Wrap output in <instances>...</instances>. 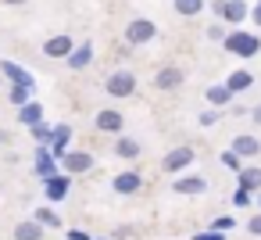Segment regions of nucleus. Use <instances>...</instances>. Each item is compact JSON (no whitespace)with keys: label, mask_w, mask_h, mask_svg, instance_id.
<instances>
[{"label":"nucleus","mask_w":261,"mask_h":240,"mask_svg":"<svg viewBox=\"0 0 261 240\" xmlns=\"http://www.w3.org/2000/svg\"><path fill=\"white\" fill-rule=\"evenodd\" d=\"M36 176H40V179L58 176V158L50 154V147H47V143H40V147H36Z\"/></svg>","instance_id":"9d476101"},{"label":"nucleus","mask_w":261,"mask_h":240,"mask_svg":"<svg viewBox=\"0 0 261 240\" xmlns=\"http://www.w3.org/2000/svg\"><path fill=\"white\" fill-rule=\"evenodd\" d=\"M204 36L215 40V43H222V40H225V26H222V22H211V26L204 29Z\"/></svg>","instance_id":"cd10ccee"},{"label":"nucleus","mask_w":261,"mask_h":240,"mask_svg":"<svg viewBox=\"0 0 261 240\" xmlns=\"http://www.w3.org/2000/svg\"><path fill=\"white\" fill-rule=\"evenodd\" d=\"M257 208H261V194H257Z\"/></svg>","instance_id":"a19ab883"},{"label":"nucleus","mask_w":261,"mask_h":240,"mask_svg":"<svg viewBox=\"0 0 261 240\" xmlns=\"http://www.w3.org/2000/svg\"><path fill=\"white\" fill-rule=\"evenodd\" d=\"M250 15H254V22H257V26H261V0H257V8H254V11H250Z\"/></svg>","instance_id":"58836bf2"},{"label":"nucleus","mask_w":261,"mask_h":240,"mask_svg":"<svg viewBox=\"0 0 261 240\" xmlns=\"http://www.w3.org/2000/svg\"><path fill=\"white\" fill-rule=\"evenodd\" d=\"M18 122H22V126H36V122H43V104L25 101V104L18 108Z\"/></svg>","instance_id":"aec40b11"},{"label":"nucleus","mask_w":261,"mask_h":240,"mask_svg":"<svg viewBox=\"0 0 261 240\" xmlns=\"http://www.w3.org/2000/svg\"><path fill=\"white\" fill-rule=\"evenodd\" d=\"M225 86H229L232 93H243V90L254 86V76H250V72H232V76L225 79Z\"/></svg>","instance_id":"b1692460"},{"label":"nucleus","mask_w":261,"mask_h":240,"mask_svg":"<svg viewBox=\"0 0 261 240\" xmlns=\"http://www.w3.org/2000/svg\"><path fill=\"white\" fill-rule=\"evenodd\" d=\"M140 151H143V147H140L133 136H118V140H115V154H118V158H125V161H136V158H140Z\"/></svg>","instance_id":"412c9836"},{"label":"nucleus","mask_w":261,"mask_h":240,"mask_svg":"<svg viewBox=\"0 0 261 240\" xmlns=\"http://www.w3.org/2000/svg\"><path fill=\"white\" fill-rule=\"evenodd\" d=\"M72 47H75L72 36H68V33H58V36H50V40L43 43V54H47V58H68Z\"/></svg>","instance_id":"4468645a"},{"label":"nucleus","mask_w":261,"mask_h":240,"mask_svg":"<svg viewBox=\"0 0 261 240\" xmlns=\"http://www.w3.org/2000/svg\"><path fill=\"white\" fill-rule=\"evenodd\" d=\"M58 161H61V169H65L68 176H83V172L93 169V154H90V151H65Z\"/></svg>","instance_id":"39448f33"},{"label":"nucleus","mask_w":261,"mask_h":240,"mask_svg":"<svg viewBox=\"0 0 261 240\" xmlns=\"http://www.w3.org/2000/svg\"><path fill=\"white\" fill-rule=\"evenodd\" d=\"M172 190H175V194H186V197H197V194L207 190V179H204V176H179V179L172 183Z\"/></svg>","instance_id":"ddd939ff"},{"label":"nucleus","mask_w":261,"mask_h":240,"mask_svg":"<svg viewBox=\"0 0 261 240\" xmlns=\"http://www.w3.org/2000/svg\"><path fill=\"white\" fill-rule=\"evenodd\" d=\"M172 8H175L182 18H193V15L204 11V0H172Z\"/></svg>","instance_id":"393cba45"},{"label":"nucleus","mask_w":261,"mask_h":240,"mask_svg":"<svg viewBox=\"0 0 261 240\" xmlns=\"http://www.w3.org/2000/svg\"><path fill=\"white\" fill-rule=\"evenodd\" d=\"M193 240H225V236H222V233H218V229H211V233H197V236H193Z\"/></svg>","instance_id":"f704fd0d"},{"label":"nucleus","mask_w":261,"mask_h":240,"mask_svg":"<svg viewBox=\"0 0 261 240\" xmlns=\"http://www.w3.org/2000/svg\"><path fill=\"white\" fill-rule=\"evenodd\" d=\"M90 61H93V43H79V47H72L68 58H65V65H68L72 72H83Z\"/></svg>","instance_id":"f8f14e48"},{"label":"nucleus","mask_w":261,"mask_h":240,"mask_svg":"<svg viewBox=\"0 0 261 240\" xmlns=\"http://www.w3.org/2000/svg\"><path fill=\"white\" fill-rule=\"evenodd\" d=\"M4 8H22V4H29V0H0Z\"/></svg>","instance_id":"c9c22d12"},{"label":"nucleus","mask_w":261,"mask_h":240,"mask_svg":"<svg viewBox=\"0 0 261 240\" xmlns=\"http://www.w3.org/2000/svg\"><path fill=\"white\" fill-rule=\"evenodd\" d=\"M93 126H97L100 133H122V129H125V115L115 111V108H104V111H97Z\"/></svg>","instance_id":"423d86ee"},{"label":"nucleus","mask_w":261,"mask_h":240,"mask_svg":"<svg viewBox=\"0 0 261 240\" xmlns=\"http://www.w3.org/2000/svg\"><path fill=\"white\" fill-rule=\"evenodd\" d=\"M4 143H11V133H8V129H0V147H4Z\"/></svg>","instance_id":"4c0bfd02"},{"label":"nucleus","mask_w":261,"mask_h":240,"mask_svg":"<svg viewBox=\"0 0 261 240\" xmlns=\"http://www.w3.org/2000/svg\"><path fill=\"white\" fill-rule=\"evenodd\" d=\"M190 161H193V147H172V151L161 158V169H165V172H182Z\"/></svg>","instance_id":"0eeeda50"},{"label":"nucleus","mask_w":261,"mask_h":240,"mask_svg":"<svg viewBox=\"0 0 261 240\" xmlns=\"http://www.w3.org/2000/svg\"><path fill=\"white\" fill-rule=\"evenodd\" d=\"M222 165H225V169H232V172H240V154H236V151L229 147V151L222 154Z\"/></svg>","instance_id":"c756f323"},{"label":"nucleus","mask_w":261,"mask_h":240,"mask_svg":"<svg viewBox=\"0 0 261 240\" xmlns=\"http://www.w3.org/2000/svg\"><path fill=\"white\" fill-rule=\"evenodd\" d=\"M232 204H236V208H247V204H250V190L236 186V194H232Z\"/></svg>","instance_id":"7c9ffc66"},{"label":"nucleus","mask_w":261,"mask_h":240,"mask_svg":"<svg viewBox=\"0 0 261 240\" xmlns=\"http://www.w3.org/2000/svg\"><path fill=\"white\" fill-rule=\"evenodd\" d=\"M0 76L4 79H11V83H25V86H36V79L22 68V65H15V61H0Z\"/></svg>","instance_id":"f3484780"},{"label":"nucleus","mask_w":261,"mask_h":240,"mask_svg":"<svg viewBox=\"0 0 261 240\" xmlns=\"http://www.w3.org/2000/svg\"><path fill=\"white\" fill-rule=\"evenodd\" d=\"M104 90H108L111 97L125 101V97H133V93H136V76H133L129 68H118V72H111V76L104 79Z\"/></svg>","instance_id":"7ed1b4c3"},{"label":"nucleus","mask_w":261,"mask_h":240,"mask_svg":"<svg viewBox=\"0 0 261 240\" xmlns=\"http://www.w3.org/2000/svg\"><path fill=\"white\" fill-rule=\"evenodd\" d=\"M247 233H250V236H261V211L247 219Z\"/></svg>","instance_id":"2f4dec72"},{"label":"nucleus","mask_w":261,"mask_h":240,"mask_svg":"<svg viewBox=\"0 0 261 240\" xmlns=\"http://www.w3.org/2000/svg\"><path fill=\"white\" fill-rule=\"evenodd\" d=\"M68 140H72V126H54V129H50V143H47L50 154L61 158V154L68 151Z\"/></svg>","instance_id":"dca6fc26"},{"label":"nucleus","mask_w":261,"mask_h":240,"mask_svg":"<svg viewBox=\"0 0 261 240\" xmlns=\"http://www.w3.org/2000/svg\"><path fill=\"white\" fill-rule=\"evenodd\" d=\"M140 186H143V176H140L136 169H125V172H118V176L111 179V190H115V194H125V197L136 194Z\"/></svg>","instance_id":"6e6552de"},{"label":"nucleus","mask_w":261,"mask_h":240,"mask_svg":"<svg viewBox=\"0 0 261 240\" xmlns=\"http://www.w3.org/2000/svg\"><path fill=\"white\" fill-rule=\"evenodd\" d=\"M68 186H72V176H68V172H65V176H50V179H43V194H47L54 204L68 197Z\"/></svg>","instance_id":"9b49d317"},{"label":"nucleus","mask_w":261,"mask_h":240,"mask_svg":"<svg viewBox=\"0 0 261 240\" xmlns=\"http://www.w3.org/2000/svg\"><path fill=\"white\" fill-rule=\"evenodd\" d=\"M182 83H186V72H182V68H161V72L154 76V86H158V90H165V93L179 90Z\"/></svg>","instance_id":"1a4fd4ad"},{"label":"nucleus","mask_w":261,"mask_h":240,"mask_svg":"<svg viewBox=\"0 0 261 240\" xmlns=\"http://www.w3.org/2000/svg\"><path fill=\"white\" fill-rule=\"evenodd\" d=\"M250 118H254V122L261 126V104H257V108H250Z\"/></svg>","instance_id":"e433bc0d"},{"label":"nucleus","mask_w":261,"mask_h":240,"mask_svg":"<svg viewBox=\"0 0 261 240\" xmlns=\"http://www.w3.org/2000/svg\"><path fill=\"white\" fill-rule=\"evenodd\" d=\"M158 36V26L150 22V18H133L129 26H125V43L129 47H143V43H150Z\"/></svg>","instance_id":"20e7f679"},{"label":"nucleus","mask_w":261,"mask_h":240,"mask_svg":"<svg viewBox=\"0 0 261 240\" xmlns=\"http://www.w3.org/2000/svg\"><path fill=\"white\" fill-rule=\"evenodd\" d=\"M232 226H236V219H229V215H222V219L211 222V229H218V233H222V229H232Z\"/></svg>","instance_id":"473e14b6"},{"label":"nucleus","mask_w":261,"mask_h":240,"mask_svg":"<svg viewBox=\"0 0 261 240\" xmlns=\"http://www.w3.org/2000/svg\"><path fill=\"white\" fill-rule=\"evenodd\" d=\"M8 97H11V104H25V101H33V86H25V83H11V90H8Z\"/></svg>","instance_id":"a878e982"},{"label":"nucleus","mask_w":261,"mask_h":240,"mask_svg":"<svg viewBox=\"0 0 261 240\" xmlns=\"http://www.w3.org/2000/svg\"><path fill=\"white\" fill-rule=\"evenodd\" d=\"M33 219H36V222H40V226H43V229H61V215H58V211H54V208H43V204H40V208H36V215H33Z\"/></svg>","instance_id":"5701e85b"},{"label":"nucleus","mask_w":261,"mask_h":240,"mask_svg":"<svg viewBox=\"0 0 261 240\" xmlns=\"http://www.w3.org/2000/svg\"><path fill=\"white\" fill-rule=\"evenodd\" d=\"M232 151H236L240 158H257V154H261V140H257L254 133H240V136L232 140Z\"/></svg>","instance_id":"2eb2a0df"},{"label":"nucleus","mask_w":261,"mask_h":240,"mask_svg":"<svg viewBox=\"0 0 261 240\" xmlns=\"http://www.w3.org/2000/svg\"><path fill=\"white\" fill-rule=\"evenodd\" d=\"M211 11H215L225 26H243L247 15H250V8L243 4V0H211Z\"/></svg>","instance_id":"f03ea898"},{"label":"nucleus","mask_w":261,"mask_h":240,"mask_svg":"<svg viewBox=\"0 0 261 240\" xmlns=\"http://www.w3.org/2000/svg\"><path fill=\"white\" fill-rule=\"evenodd\" d=\"M232 97H236V93H232L225 83H218V86L207 90V104H211V108H225V104H232Z\"/></svg>","instance_id":"4be33fe9"},{"label":"nucleus","mask_w":261,"mask_h":240,"mask_svg":"<svg viewBox=\"0 0 261 240\" xmlns=\"http://www.w3.org/2000/svg\"><path fill=\"white\" fill-rule=\"evenodd\" d=\"M29 129H33V140H36V143H50V129H54V126L36 122V126H29Z\"/></svg>","instance_id":"bb28decb"},{"label":"nucleus","mask_w":261,"mask_h":240,"mask_svg":"<svg viewBox=\"0 0 261 240\" xmlns=\"http://www.w3.org/2000/svg\"><path fill=\"white\" fill-rule=\"evenodd\" d=\"M222 47H225L229 54H236V58H254V54L261 51V40H257L254 33H225Z\"/></svg>","instance_id":"f257e3e1"},{"label":"nucleus","mask_w":261,"mask_h":240,"mask_svg":"<svg viewBox=\"0 0 261 240\" xmlns=\"http://www.w3.org/2000/svg\"><path fill=\"white\" fill-rule=\"evenodd\" d=\"M218 118H222V115H218V108H207V111H200V115H197V122H200L204 129H211Z\"/></svg>","instance_id":"c85d7f7f"},{"label":"nucleus","mask_w":261,"mask_h":240,"mask_svg":"<svg viewBox=\"0 0 261 240\" xmlns=\"http://www.w3.org/2000/svg\"><path fill=\"white\" fill-rule=\"evenodd\" d=\"M236 183H240L243 190H250V194H254V190H261V169H257V165L240 169V172H236Z\"/></svg>","instance_id":"a211bd4d"},{"label":"nucleus","mask_w":261,"mask_h":240,"mask_svg":"<svg viewBox=\"0 0 261 240\" xmlns=\"http://www.w3.org/2000/svg\"><path fill=\"white\" fill-rule=\"evenodd\" d=\"M11 236H15V240H43V226H40L36 219H25V222L15 226Z\"/></svg>","instance_id":"6ab92c4d"},{"label":"nucleus","mask_w":261,"mask_h":240,"mask_svg":"<svg viewBox=\"0 0 261 240\" xmlns=\"http://www.w3.org/2000/svg\"><path fill=\"white\" fill-rule=\"evenodd\" d=\"M0 90H4V76H0Z\"/></svg>","instance_id":"ea45409f"},{"label":"nucleus","mask_w":261,"mask_h":240,"mask_svg":"<svg viewBox=\"0 0 261 240\" xmlns=\"http://www.w3.org/2000/svg\"><path fill=\"white\" fill-rule=\"evenodd\" d=\"M65 236H68V240H90V233H86V229H68Z\"/></svg>","instance_id":"72a5a7b5"}]
</instances>
